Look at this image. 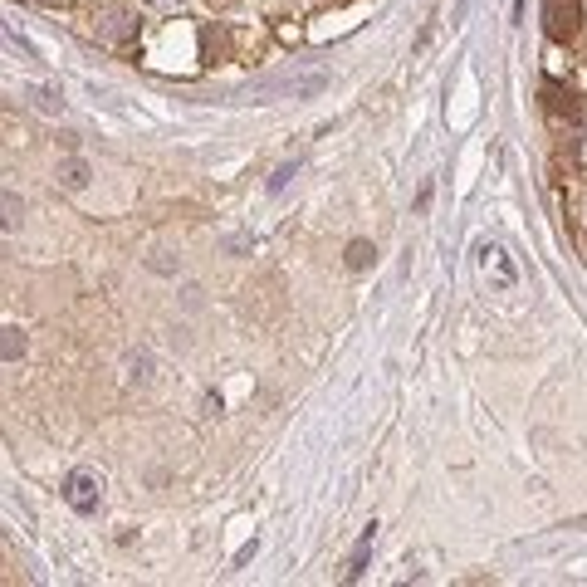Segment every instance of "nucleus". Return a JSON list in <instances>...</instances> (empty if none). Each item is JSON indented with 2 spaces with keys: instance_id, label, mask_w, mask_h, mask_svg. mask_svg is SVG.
Instances as JSON below:
<instances>
[{
  "instance_id": "nucleus-9",
  "label": "nucleus",
  "mask_w": 587,
  "mask_h": 587,
  "mask_svg": "<svg viewBox=\"0 0 587 587\" xmlns=\"http://www.w3.org/2000/svg\"><path fill=\"white\" fill-rule=\"evenodd\" d=\"M20 226V201H15V191H5V230Z\"/></svg>"
},
{
  "instance_id": "nucleus-12",
  "label": "nucleus",
  "mask_w": 587,
  "mask_h": 587,
  "mask_svg": "<svg viewBox=\"0 0 587 587\" xmlns=\"http://www.w3.org/2000/svg\"><path fill=\"white\" fill-rule=\"evenodd\" d=\"M152 5H157V10H177L181 0H152Z\"/></svg>"
},
{
  "instance_id": "nucleus-2",
  "label": "nucleus",
  "mask_w": 587,
  "mask_h": 587,
  "mask_svg": "<svg viewBox=\"0 0 587 587\" xmlns=\"http://www.w3.org/2000/svg\"><path fill=\"white\" fill-rule=\"evenodd\" d=\"M93 35H98L103 45H128V40H137V15L123 10V5H103V10L93 15Z\"/></svg>"
},
{
  "instance_id": "nucleus-11",
  "label": "nucleus",
  "mask_w": 587,
  "mask_h": 587,
  "mask_svg": "<svg viewBox=\"0 0 587 587\" xmlns=\"http://www.w3.org/2000/svg\"><path fill=\"white\" fill-rule=\"evenodd\" d=\"M30 5H45V10H64V5H74V0H30Z\"/></svg>"
},
{
  "instance_id": "nucleus-3",
  "label": "nucleus",
  "mask_w": 587,
  "mask_h": 587,
  "mask_svg": "<svg viewBox=\"0 0 587 587\" xmlns=\"http://www.w3.org/2000/svg\"><path fill=\"white\" fill-rule=\"evenodd\" d=\"M64 499H69V509L93 514V509L103 504V480H98L93 470H74V475L64 480Z\"/></svg>"
},
{
  "instance_id": "nucleus-6",
  "label": "nucleus",
  "mask_w": 587,
  "mask_h": 587,
  "mask_svg": "<svg viewBox=\"0 0 587 587\" xmlns=\"http://www.w3.org/2000/svg\"><path fill=\"white\" fill-rule=\"evenodd\" d=\"M20 353H25V333L10 323V328H5V362H15Z\"/></svg>"
},
{
  "instance_id": "nucleus-10",
  "label": "nucleus",
  "mask_w": 587,
  "mask_h": 587,
  "mask_svg": "<svg viewBox=\"0 0 587 587\" xmlns=\"http://www.w3.org/2000/svg\"><path fill=\"white\" fill-rule=\"evenodd\" d=\"M35 98H40V108H45V113H59V108H64V103H59L49 89H35Z\"/></svg>"
},
{
  "instance_id": "nucleus-8",
  "label": "nucleus",
  "mask_w": 587,
  "mask_h": 587,
  "mask_svg": "<svg viewBox=\"0 0 587 587\" xmlns=\"http://www.w3.org/2000/svg\"><path fill=\"white\" fill-rule=\"evenodd\" d=\"M367 548H372V524H367V534H362L358 553H353V568H348V578H362V563H367Z\"/></svg>"
},
{
  "instance_id": "nucleus-7",
  "label": "nucleus",
  "mask_w": 587,
  "mask_h": 587,
  "mask_svg": "<svg viewBox=\"0 0 587 587\" xmlns=\"http://www.w3.org/2000/svg\"><path fill=\"white\" fill-rule=\"evenodd\" d=\"M367 260H372V245H367V240H353V245H348V270H362Z\"/></svg>"
},
{
  "instance_id": "nucleus-4",
  "label": "nucleus",
  "mask_w": 587,
  "mask_h": 587,
  "mask_svg": "<svg viewBox=\"0 0 587 587\" xmlns=\"http://www.w3.org/2000/svg\"><path fill=\"white\" fill-rule=\"evenodd\" d=\"M543 103L553 118H578V93L563 89V84H543Z\"/></svg>"
},
{
  "instance_id": "nucleus-1",
  "label": "nucleus",
  "mask_w": 587,
  "mask_h": 587,
  "mask_svg": "<svg viewBox=\"0 0 587 587\" xmlns=\"http://www.w3.org/2000/svg\"><path fill=\"white\" fill-rule=\"evenodd\" d=\"M543 30L548 40L568 45L583 30V0H543Z\"/></svg>"
},
{
  "instance_id": "nucleus-5",
  "label": "nucleus",
  "mask_w": 587,
  "mask_h": 587,
  "mask_svg": "<svg viewBox=\"0 0 587 587\" xmlns=\"http://www.w3.org/2000/svg\"><path fill=\"white\" fill-rule=\"evenodd\" d=\"M59 181H64L69 191H84V186H89V162H64V167H59Z\"/></svg>"
},
{
  "instance_id": "nucleus-13",
  "label": "nucleus",
  "mask_w": 587,
  "mask_h": 587,
  "mask_svg": "<svg viewBox=\"0 0 587 587\" xmlns=\"http://www.w3.org/2000/svg\"><path fill=\"white\" fill-rule=\"evenodd\" d=\"M211 5H216V10H226V5H235V0H211Z\"/></svg>"
}]
</instances>
